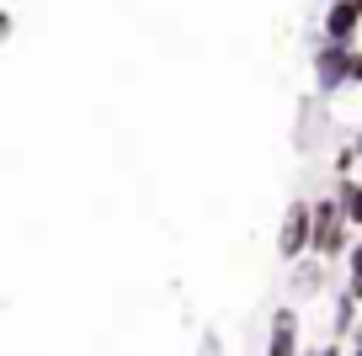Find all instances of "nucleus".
<instances>
[{"mask_svg":"<svg viewBox=\"0 0 362 356\" xmlns=\"http://www.w3.org/2000/svg\"><path fill=\"white\" fill-rule=\"evenodd\" d=\"M346 250H351V223H346V213H341L336 191H330V197L315 202V250H309V256L315 261H341Z\"/></svg>","mask_w":362,"mask_h":356,"instance_id":"nucleus-1","label":"nucleus"},{"mask_svg":"<svg viewBox=\"0 0 362 356\" xmlns=\"http://www.w3.org/2000/svg\"><path fill=\"white\" fill-rule=\"evenodd\" d=\"M309 250H315V202H288L283 229H277V256L288 266H298Z\"/></svg>","mask_w":362,"mask_h":356,"instance_id":"nucleus-2","label":"nucleus"},{"mask_svg":"<svg viewBox=\"0 0 362 356\" xmlns=\"http://www.w3.org/2000/svg\"><path fill=\"white\" fill-rule=\"evenodd\" d=\"M351 64H357V48L325 37V48L315 54V85L325 90V96H336L341 85H351Z\"/></svg>","mask_w":362,"mask_h":356,"instance_id":"nucleus-3","label":"nucleus"},{"mask_svg":"<svg viewBox=\"0 0 362 356\" xmlns=\"http://www.w3.org/2000/svg\"><path fill=\"white\" fill-rule=\"evenodd\" d=\"M362 27V0H330V11H325V37L330 43H351Z\"/></svg>","mask_w":362,"mask_h":356,"instance_id":"nucleus-4","label":"nucleus"},{"mask_svg":"<svg viewBox=\"0 0 362 356\" xmlns=\"http://www.w3.org/2000/svg\"><path fill=\"white\" fill-rule=\"evenodd\" d=\"M267 356H304V351H298V314L293 309H277V314H272Z\"/></svg>","mask_w":362,"mask_h":356,"instance_id":"nucleus-5","label":"nucleus"},{"mask_svg":"<svg viewBox=\"0 0 362 356\" xmlns=\"http://www.w3.org/2000/svg\"><path fill=\"white\" fill-rule=\"evenodd\" d=\"M336 202H341V213H346L351 229H362V181H346V176H341V181H336Z\"/></svg>","mask_w":362,"mask_h":356,"instance_id":"nucleus-6","label":"nucleus"},{"mask_svg":"<svg viewBox=\"0 0 362 356\" xmlns=\"http://www.w3.org/2000/svg\"><path fill=\"white\" fill-rule=\"evenodd\" d=\"M320 287H325V261H298L293 292H298V298H309V292H320Z\"/></svg>","mask_w":362,"mask_h":356,"instance_id":"nucleus-7","label":"nucleus"},{"mask_svg":"<svg viewBox=\"0 0 362 356\" xmlns=\"http://www.w3.org/2000/svg\"><path fill=\"white\" fill-rule=\"evenodd\" d=\"M346 292L362 298V234L351 239V250H346Z\"/></svg>","mask_w":362,"mask_h":356,"instance_id":"nucleus-8","label":"nucleus"},{"mask_svg":"<svg viewBox=\"0 0 362 356\" xmlns=\"http://www.w3.org/2000/svg\"><path fill=\"white\" fill-rule=\"evenodd\" d=\"M351 165H357V149H351V144H346V149H341V155H336V176H346V170H351Z\"/></svg>","mask_w":362,"mask_h":356,"instance_id":"nucleus-9","label":"nucleus"},{"mask_svg":"<svg viewBox=\"0 0 362 356\" xmlns=\"http://www.w3.org/2000/svg\"><path fill=\"white\" fill-rule=\"evenodd\" d=\"M304 356H341V340H325V345H309Z\"/></svg>","mask_w":362,"mask_h":356,"instance_id":"nucleus-10","label":"nucleus"},{"mask_svg":"<svg viewBox=\"0 0 362 356\" xmlns=\"http://www.w3.org/2000/svg\"><path fill=\"white\" fill-rule=\"evenodd\" d=\"M351 80H357V85H362V54H357V64H351Z\"/></svg>","mask_w":362,"mask_h":356,"instance_id":"nucleus-11","label":"nucleus"},{"mask_svg":"<svg viewBox=\"0 0 362 356\" xmlns=\"http://www.w3.org/2000/svg\"><path fill=\"white\" fill-rule=\"evenodd\" d=\"M351 149H357V160H362V128H357V138H351Z\"/></svg>","mask_w":362,"mask_h":356,"instance_id":"nucleus-12","label":"nucleus"},{"mask_svg":"<svg viewBox=\"0 0 362 356\" xmlns=\"http://www.w3.org/2000/svg\"><path fill=\"white\" fill-rule=\"evenodd\" d=\"M351 356H362V335H357V345H351Z\"/></svg>","mask_w":362,"mask_h":356,"instance_id":"nucleus-13","label":"nucleus"},{"mask_svg":"<svg viewBox=\"0 0 362 356\" xmlns=\"http://www.w3.org/2000/svg\"><path fill=\"white\" fill-rule=\"evenodd\" d=\"M357 335H362V330H357Z\"/></svg>","mask_w":362,"mask_h":356,"instance_id":"nucleus-14","label":"nucleus"}]
</instances>
